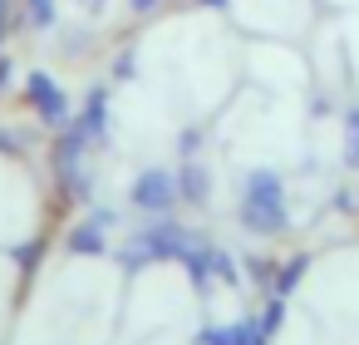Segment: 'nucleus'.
Returning <instances> with one entry per match:
<instances>
[{
    "label": "nucleus",
    "mask_w": 359,
    "mask_h": 345,
    "mask_svg": "<svg viewBox=\"0 0 359 345\" xmlns=\"http://www.w3.org/2000/svg\"><path fill=\"white\" fill-rule=\"evenodd\" d=\"M241 222L251 232H280L285 227V193H280V178L256 168L246 178V193H241Z\"/></svg>",
    "instance_id": "1"
},
{
    "label": "nucleus",
    "mask_w": 359,
    "mask_h": 345,
    "mask_svg": "<svg viewBox=\"0 0 359 345\" xmlns=\"http://www.w3.org/2000/svg\"><path fill=\"white\" fill-rule=\"evenodd\" d=\"M172 197H177V188H172V178H168V173H148V178L138 183V202H143V207H153V212L172 207Z\"/></svg>",
    "instance_id": "2"
}]
</instances>
